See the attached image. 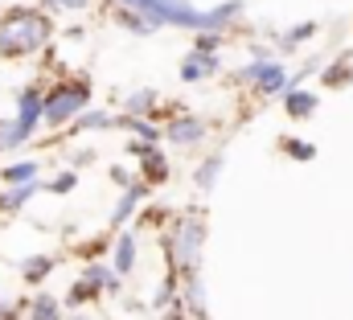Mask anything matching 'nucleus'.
<instances>
[{"label": "nucleus", "instance_id": "1", "mask_svg": "<svg viewBox=\"0 0 353 320\" xmlns=\"http://www.w3.org/2000/svg\"><path fill=\"white\" fill-rule=\"evenodd\" d=\"M50 37H54V21L46 12L17 8L0 21V58H29V54L46 50Z\"/></svg>", "mask_w": 353, "mask_h": 320}, {"label": "nucleus", "instance_id": "2", "mask_svg": "<svg viewBox=\"0 0 353 320\" xmlns=\"http://www.w3.org/2000/svg\"><path fill=\"white\" fill-rule=\"evenodd\" d=\"M41 123H46V94H41L37 86H29V90H21V99H17V115H12V119H0V144H4V148H17V144H25Z\"/></svg>", "mask_w": 353, "mask_h": 320}, {"label": "nucleus", "instance_id": "3", "mask_svg": "<svg viewBox=\"0 0 353 320\" xmlns=\"http://www.w3.org/2000/svg\"><path fill=\"white\" fill-rule=\"evenodd\" d=\"M90 103V86L87 82H62L54 94H46V123L50 128H62V123H74V115Z\"/></svg>", "mask_w": 353, "mask_h": 320}, {"label": "nucleus", "instance_id": "4", "mask_svg": "<svg viewBox=\"0 0 353 320\" xmlns=\"http://www.w3.org/2000/svg\"><path fill=\"white\" fill-rule=\"evenodd\" d=\"M201 222L197 218H181L173 230V239H169V259H173V267L181 275H189V271H197V263H201Z\"/></svg>", "mask_w": 353, "mask_h": 320}, {"label": "nucleus", "instance_id": "5", "mask_svg": "<svg viewBox=\"0 0 353 320\" xmlns=\"http://www.w3.org/2000/svg\"><path fill=\"white\" fill-rule=\"evenodd\" d=\"M239 79H243V82H255V90H259V94H283V90L292 86L288 70L271 58V50H255V58L239 70Z\"/></svg>", "mask_w": 353, "mask_h": 320}, {"label": "nucleus", "instance_id": "6", "mask_svg": "<svg viewBox=\"0 0 353 320\" xmlns=\"http://www.w3.org/2000/svg\"><path fill=\"white\" fill-rule=\"evenodd\" d=\"M144 193H148V185H144V181H128V193H123V197L115 201V210H111V226H115V230H123V226H128V218L136 214V206H140V197H144Z\"/></svg>", "mask_w": 353, "mask_h": 320}, {"label": "nucleus", "instance_id": "7", "mask_svg": "<svg viewBox=\"0 0 353 320\" xmlns=\"http://www.w3.org/2000/svg\"><path fill=\"white\" fill-rule=\"evenodd\" d=\"M218 70V58L210 54V50H193L185 62H181V82H201V79H210Z\"/></svg>", "mask_w": 353, "mask_h": 320}, {"label": "nucleus", "instance_id": "8", "mask_svg": "<svg viewBox=\"0 0 353 320\" xmlns=\"http://www.w3.org/2000/svg\"><path fill=\"white\" fill-rule=\"evenodd\" d=\"M165 136H169L173 144H197V140H205V123L193 119V115H176V119H169Z\"/></svg>", "mask_w": 353, "mask_h": 320}, {"label": "nucleus", "instance_id": "9", "mask_svg": "<svg viewBox=\"0 0 353 320\" xmlns=\"http://www.w3.org/2000/svg\"><path fill=\"white\" fill-rule=\"evenodd\" d=\"M283 111H288L292 119H308V115L316 111V94L304 90V86H288V90H283Z\"/></svg>", "mask_w": 353, "mask_h": 320}, {"label": "nucleus", "instance_id": "10", "mask_svg": "<svg viewBox=\"0 0 353 320\" xmlns=\"http://www.w3.org/2000/svg\"><path fill=\"white\" fill-rule=\"evenodd\" d=\"M140 164H144V177H148V181H165V177H169V160H165V152H161L157 144H144Z\"/></svg>", "mask_w": 353, "mask_h": 320}, {"label": "nucleus", "instance_id": "11", "mask_svg": "<svg viewBox=\"0 0 353 320\" xmlns=\"http://www.w3.org/2000/svg\"><path fill=\"white\" fill-rule=\"evenodd\" d=\"M111 259H115V275H128V271L136 267V234H119Z\"/></svg>", "mask_w": 353, "mask_h": 320}, {"label": "nucleus", "instance_id": "12", "mask_svg": "<svg viewBox=\"0 0 353 320\" xmlns=\"http://www.w3.org/2000/svg\"><path fill=\"white\" fill-rule=\"evenodd\" d=\"M33 193H37V185H33V181H21V185H12L8 193H0V210H4V214H12V210H21Z\"/></svg>", "mask_w": 353, "mask_h": 320}, {"label": "nucleus", "instance_id": "13", "mask_svg": "<svg viewBox=\"0 0 353 320\" xmlns=\"http://www.w3.org/2000/svg\"><path fill=\"white\" fill-rule=\"evenodd\" d=\"M316 33H321V25H316V21H300L296 29L279 33V50H296L300 41H308V37H316Z\"/></svg>", "mask_w": 353, "mask_h": 320}, {"label": "nucleus", "instance_id": "14", "mask_svg": "<svg viewBox=\"0 0 353 320\" xmlns=\"http://www.w3.org/2000/svg\"><path fill=\"white\" fill-rule=\"evenodd\" d=\"M29 320H66V317H62V304L54 296H37L29 304Z\"/></svg>", "mask_w": 353, "mask_h": 320}, {"label": "nucleus", "instance_id": "15", "mask_svg": "<svg viewBox=\"0 0 353 320\" xmlns=\"http://www.w3.org/2000/svg\"><path fill=\"white\" fill-rule=\"evenodd\" d=\"M222 168H226V157H222V152H214V157L197 168V177H193V181H197V189H214V181H218V172H222Z\"/></svg>", "mask_w": 353, "mask_h": 320}, {"label": "nucleus", "instance_id": "16", "mask_svg": "<svg viewBox=\"0 0 353 320\" xmlns=\"http://www.w3.org/2000/svg\"><path fill=\"white\" fill-rule=\"evenodd\" d=\"M157 103H161V94H157V90H136V94H128V99H123L128 115H148Z\"/></svg>", "mask_w": 353, "mask_h": 320}, {"label": "nucleus", "instance_id": "17", "mask_svg": "<svg viewBox=\"0 0 353 320\" xmlns=\"http://www.w3.org/2000/svg\"><path fill=\"white\" fill-rule=\"evenodd\" d=\"M4 181H8V185H21V181H37V160H21V164H8V168H4Z\"/></svg>", "mask_w": 353, "mask_h": 320}, {"label": "nucleus", "instance_id": "18", "mask_svg": "<svg viewBox=\"0 0 353 320\" xmlns=\"http://www.w3.org/2000/svg\"><path fill=\"white\" fill-rule=\"evenodd\" d=\"M74 128H79V132H107V128H115V119H111L107 111H87Z\"/></svg>", "mask_w": 353, "mask_h": 320}, {"label": "nucleus", "instance_id": "19", "mask_svg": "<svg viewBox=\"0 0 353 320\" xmlns=\"http://www.w3.org/2000/svg\"><path fill=\"white\" fill-rule=\"evenodd\" d=\"M50 271H54V259H46V254H37V259H25V279H29V283H41Z\"/></svg>", "mask_w": 353, "mask_h": 320}, {"label": "nucleus", "instance_id": "20", "mask_svg": "<svg viewBox=\"0 0 353 320\" xmlns=\"http://www.w3.org/2000/svg\"><path fill=\"white\" fill-rule=\"evenodd\" d=\"M123 123H128V128H132V132H136V136H140L144 144H157V140H161V128H152V123H144V115H128Z\"/></svg>", "mask_w": 353, "mask_h": 320}, {"label": "nucleus", "instance_id": "21", "mask_svg": "<svg viewBox=\"0 0 353 320\" xmlns=\"http://www.w3.org/2000/svg\"><path fill=\"white\" fill-rule=\"evenodd\" d=\"M115 4H123V8H136V12H144V17L152 21V17H157V12H161L169 0H115Z\"/></svg>", "mask_w": 353, "mask_h": 320}, {"label": "nucleus", "instance_id": "22", "mask_svg": "<svg viewBox=\"0 0 353 320\" xmlns=\"http://www.w3.org/2000/svg\"><path fill=\"white\" fill-rule=\"evenodd\" d=\"M350 74H353V62H350V54H345V62H333V66L325 70V82H329V86H337V82H345Z\"/></svg>", "mask_w": 353, "mask_h": 320}, {"label": "nucleus", "instance_id": "23", "mask_svg": "<svg viewBox=\"0 0 353 320\" xmlns=\"http://www.w3.org/2000/svg\"><path fill=\"white\" fill-rule=\"evenodd\" d=\"M283 148H288V157H296V160H312L316 157V148H312L308 140H288Z\"/></svg>", "mask_w": 353, "mask_h": 320}, {"label": "nucleus", "instance_id": "24", "mask_svg": "<svg viewBox=\"0 0 353 320\" xmlns=\"http://www.w3.org/2000/svg\"><path fill=\"white\" fill-rule=\"evenodd\" d=\"M46 4H54L62 12H83V8H90V0H46Z\"/></svg>", "mask_w": 353, "mask_h": 320}, {"label": "nucleus", "instance_id": "25", "mask_svg": "<svg viewBox=\"0 0 353 320\" xmlns=\"http://www.w3.org/2000/svg\"><path fill=\"white\" fill-rule=\"evenodd\" d=\"M74 189V172H62V177H54V185H50V193H70Z\"/></svg>", "mask_w": 353, "mask_h": 320}, {"label": "nucleus", "instance_id": "26", "mask_svg": "<svg viewBox=\"0 0 353 320\" xmlns=\"http://www.w3.org/2000/svg\"><path fill=\"white\" fill-rule=\"evenodd\" d=\"M74 320H83V317H74Z\"/></svg>", "mask_w": 353, "mask_h": 320}]
</instances>
